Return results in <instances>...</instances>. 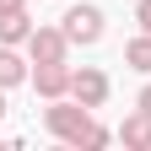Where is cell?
<instances>
[{
    "label": "cell",
    "mask_w": 151,
    "mask_h": 151,
    "mask_svg": "<svg viewBox=\"0 0 151 151\" xmlns=\"http://www.w3.org/2000/svg\"><path fill=\"white\" fill-rule=\"evenodd\" d=\"M86 119H92V108L86 103H76V97H54L49 108H43V129L54 140H76L86 129Z\"/></svg>",
    "instance_id": "obj_1"
},
{
    "label": "cell",
    "mask_w": 151,
    "mask_h": 151,
    "mask_svg": "<svg viewBox=\"0 0 151 151\" xmlns=\"http://www.w3.org/2000/svg\"><path fill=\"white\" fill-rule=\"evenodd\" d=\"M60 27H65V38L76 49H92L103 38V6H92V0H81V6H70L65 16H60Z\"/></svg>",
    "instance_id": "obj_2"
},
{
    "label": "cell",
    "mask_w": 151,
    "mask_h": 151,
    "mask_svg": "<svg viewBox=\"0 0 151 151\" xmlns=\"http://www.w3.org/2000/svg\"><path fill=\"white\" fill-rule=\"evenodd\" d=\"M70 38H65V27H32V38H27V60L32 65H60V60H70Z\"/></svg>",
    "instance_id": "obj_3"
},
{
    "label": "cell",
    "mask_w": 151,
    "mask_h": 151,
    "mask_svg": "<svg viewBox=\"0 0 151 151\" xmlns=\"http://www.w3.org/2000/svg\"><path fill=\"white\" fill-rule=\"evenodd\" d=\"M108 92H113V81H108L97 65H81V70H70V97H76V103H86V108H103V103H108Z\"/></svg>",
    "instance_id": "obj_4"
},
{
    "label": "cell",
    "mask_w": 151,
    "mask_h": 151,
    "mask_svg": "<svg viewBox=\"0 0 151 151\" xmlns=\"http://www.w3.org/2000/svg\"><path fill=\"white\" fill-rule=\"evenodd\" d=\"M32 86H38V97L54 103V97H70V65H32Z\"/></svg>",
    "instance_id": "obj_5"
},
{
    "label": "cell",
    "mask_w": 151,
    "mask_h": 151,
    "mask_svg": "<svg viewBox=\"0 0 151 151\" xmlns=\"http://www.w3.org/2000/svg\"><path fill=\"white\" fill-rule=\"evenodd\" d=\"M22 81H32V65L16 54V43H0V86H22Z\"/></svg>",
    "instance_id": "obj_6"
},
{
    "label": "cell",
    "mask_w": 151,
    "mask_h": 151,
    "mask_svg": "<svg viewBox=\"0 0 151 151\" xmlns=\"http://www.w3.org/2000/svg\"><path fill=\"white\" fill-rule=\"evenodd\" d=\"M119 140H124L129 151H151V113H146V108H135V113L119 124Z\"/></svg>",
    "instance_id": "obj_7"
},
{
    "label": "cell",
    "mask_w": 151,
    "mask_h": 151,
    "mask_svg": "<svg viewBox=\"0 0 151 151\" xmlns=\"http://www.w3.org/2000/svg\"><path fill=\"white\" fill-rule=\"evenodd\" d=\"M32 38V16L27 11H6L0 16V43H27Z\"/></svg>",
    "instance_id": "obj_8"
},
{
    "label": "cell",
    "mask_w": 151,
    "mask_h": 151,
    "mask_svg": "<svg viewBox=\"0 0 151 151\" xmlns=\"http://www.w3.org/2000/svg\"><path fill=\"white\" fill-rule=\"evenodd\" d=\"M124 65L140 70V76H151V32H135V38L124 43Z\"/></svg>",
    "instance_id": "obj_9"
},
{
    "label": "cell",
    "mask_w": 151,
    "mask_h": 151,
    "mask_svg": "<svg viewBox=\"0 0 151 151\" xmlns=\"http://www.w3.org/2000/svg\"><path fill=\"white\" fill-rule=\"evenodd\" d=\"M108 140H113V129H108V124H97V119H86V129H81V135H76L70 146H86V151H103Z\"/></svg>",
    "instance_id": "obj_10"
},
{
    "label": "cell",
    "mask_w": 151,
    "mask_h": 151,
    "mask_svg": "<svg viewBox=\"0 0 151 151\" xmlns=\"http://www.w3.org/2000/svg\"><path fill=\"white\" fill-rule=\"evenodd\" d=\"M135 22H140V32H151V0H140V6H135Z\"/></svg>",
    "instance_id": "obj_11"
},
{
    "label": "cell",
    "mask_w": 151,
    "mask_h": 151,
    "mask_svg": "<svg viewBox=\"0 0 151 151\" xmlns=\"http://www.w3.org/2000/svg\"><path fill=\"white\" fill-rule=\"evenodd\" d=\"M135 108H146V113H151V81L140 86V97H135Z\"/></svg>",
    "instance_id": "obj_12"
},
{
    "label": "cell",
    "mask_w": 151,
    "mask_h": 151,
    "mask_svg": "<svg viewBox=\"0 0 151 151\" xmlns=\"http://www.w3.org/2000/svg\"><path fill=\"white\" fill-rule=\"evenodd\" d=\"M6 11H27V0H0V16Z\"/></svg>",
    "instance_id": "obj_13"
},
{
    "label": "cell",
    "mask_w": 151,
    "mask_h": 151,
    "mask_svg": "<svg viewBox=\"0 0 151 151\" xmlns=\"http://www.w3.org/2000/svg\"><path fill=\"white\" fill-rule=\"evenodd\" d=\"M0 119H6V86H0Z\"/></svg>",
    "instance_id": "obj_14"
}]
</instances>
